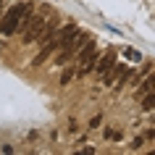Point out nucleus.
<instances>
[{
    "label": "nucleus",
    "mask_w": 155,
    "mask_h": 155,
    "mask_svg": "<svg viewBox=\"0 0 155 155\" xmlns=\"http://www.w3.org/2000/svg\"><path fill=\"white\" fill-rule=\"evenodd\" d=\"M100 126H103V116H95L90 121V129H100Z\"/></svg>",
    "instance_id": "nucleus-12"
},
{
    "label": "nucleus",
    "mask_w": 155,
    "mask_h": 155,
    "mask_svg": "<svg viewBox=\"0 0 155 155\" xmlns=\"http://www.w3.org/2000/svg\"><path fill=\"white\" fill-rule=\"evenodd\" d=\"M3 3H5V0H0V5H3Z\"/></svg>",
    "instance_id": "nucleus-14"
},
{
    "label": "nucleus",
    "mask_w": 155,
    "mask_h": 155,
    "mask_svg": "<svg viewBox=\"0 0 155 155\" xmlns=\"http://www.w3.org/2000/svg\"><path fill=\"white\" fill-rule=\"evenodd\" d=\"M74 74H76V71H74V68H66V71H63V76H61V84H71Z\"/></svg>",
    "instance_id": "nucleus-11"
},
{
    "label": "nucleus",
    "mask_w": 155,
    "mask_h": 155,
    "mask_svg": "<svg viewBox=\"0 0 155 155\" xmlns=\"http://www.w3.org/2000/svg\"><path fill=\"white\" fill-rule=\"evenodd\" d=\"M79 34V26L76 24H66L61 32H55V40H58V48H66V45H71V40Z\"/></svg>",
    "instance_id": "nucleus-6"
},
{
    "label": "nucleus",
    "mask_w": 155,
    "mask_h": 155,
    "mask_svg": "<svg viewBox=\"0 0 155 155\" xmlns=\"http://www.w3.org/2000/svg\"><path fill=\"white\" fill-rule=\"evenodd\" d=\"M113 66H116V53H113V50H108L103 58H97V61H95V74L103 79V76H105V74L110 71Z\"/></svg>",
    "instance_id": "nucleus-4"
},
{
    "label": "nucleus",
    "mask_w": 155,
    "mask_h": 155,
    "mask_svg": "<svg viewBox=\"0 0 155 155\" xmlns=\"http://www.w3.org/2000/svg\"><path fill=\"white\" fill-rule=\"evenodd\" d=\"M45 24H48V18L45 16H37V13H34V18H32V24H29V29H26L24 32V45H29V42H34L37 40V37H40L42 34V29H45Z\"/></svg>",
    "instance_id": "nucleus-3"
},
{
    "label": "nucleus",
    "mask_w": 155,
    "mask_h": 155,
    "mask_svg": "<svg viewBox=\"0 0 155 155\" xmlns=\"http://www.w3.org/2000/svg\"><path fill=\"white\" fill-rule=\"evenodd\" d=\"M55 50H58V40L53 37V40H48L45 45H42V50H40V53H37V55L32 58V66H34V68H37V66H42V63H45V61H48L50 55H53V53H55Z\"/></svg>",
    "instance_id": "nucleus-5"
},
{
    "label": "nucleus",
    "mask_w": 155,
    "mask_h": 155,
    "mask_svg": "<svg viewBox=\"0 0 155 155\" xmlns=\"http://www.w3.org/2000/svg\"><path fill=\"white\" fill-rule=\"evenodd\" d=\"M139 105H142V110H155V92L145 95V97L139 100Z\"/></svg>",
    "instance_id": "nucleus-10"
},
{
    "label": "nucleus",
    "mask_w": 155,
    "mask_h": 155,
    "mask_svg": "<svg viewBox=\"0 0 155 155\" xmlns=\"http://www.w3.org/2000/svg\"><path fill=\"white\" fill-rule=\"evenodd\" d=\"M121 55L126 58V61H131V63H142L145 58H142V53L139 50H134V48H121Z\"/></svg>",
    "instance_id": "nucleus-9"
},
{
    "label": "nucleus",
    "mask_w": 155,
    "mask_h": 155,
    "mask_svg": "<svg viewBox=\"0 0 155 155\" xmlns=\"http://www.w3.org/2000/svg\"><path fill=\"white\" fill-rule=\"evenodd\" d=\"M105 137H108V139H121V134L113 131V129H105Z\"/></svg>",
    "instance_id": "nucleus-13"
},
{
    "label": "nucleus",
    "mask_w": 155,
    "mask_h": 155,
    "mask_svg": "<svg viewBox=\"0 0 155 155\" xmlns=\"http://www.w3.org/2000/svg\"><path fill=\"white\" fill-rule=\"evenodd\" d=\"M24 8H26V3H16V5H11V8L5 11V16L0 18V34H3V37H13V34H16Z\"/></svg>",
    "instance_id": "nucleus-1"
},
{
    "label": "nucleus",
    "mask_w": 155,
    "mask_h": 155,
    "mask_svg": "<svg viewBox=\"0 0 155 155\" xmlns=\"http://www.w3.org/2000/svg\"><path fill=\"white\" fill-rule=\"evenodd\" d=\"M155 92V71L153 74H145L142 79H139V90H137V100H142L145 95Z\"/></svg>",
    "instance_id": "nucleus-8"
},
{
    "label": "nucleus",
    "mask_w": 155,
    "mask_h": 155,
    "mask_svg": "<svg viewBox=\"0 0 155 155\" xmlns=\"http://www.w3.org/2000/svg\"><path fill=\"white\" fill-rule=\"evenodd\" d=\"M129 76H131V68H129V66L116 63L113 68L103 76V84H105V87H116V90H121V87H124V79H129Z\"/></svg>",
    "instance_id": "nucleus-2"
},
{
    "label": "nucleus",
    "mask_w": 155,
    "mask_h": 155,
    "mask_svg": "<svg viewBox=\"0 0 155 155\" xmlns=\"http://www.w3.org/2000/svg\"><path fill=\"white\" fill-rule=\"evenodd\" d=\"M92 58H97V45H95V40H87L82 48L76 50V61H79V63H87Z\"/></svg>",
    "instance_id": "nucleus-7"
}]
</instances>
